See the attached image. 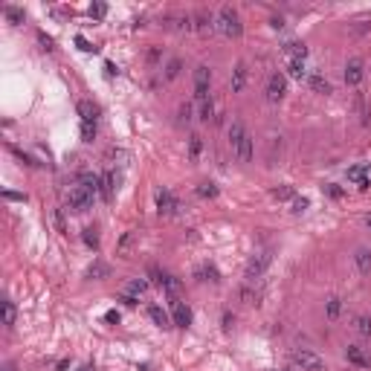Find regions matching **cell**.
Wrapping results in <instances>:
<instances>
[{
	"label": "cell",
	"instance_id": "1",
	"mask_svg": "<svg viewBox=\"0 0 371 371\" xmlns=\"http://www.w3.org/2000/svg\"><path fill=\"white\" fill-rule=\"evenodd\" d=\"M218 29L226 35V38H238V35H241L244 26H241V17H238V12L232 6H223L218 12Z\"/></svg>",
	"mask_w": 371,
	"mask_h": 371
},
{
	"label": "cell",
	"instance_id": "2",
	"mask_svg": "<svg viewBox=\"0 0 371 371\" xmlns=\"http://www.w3.org/2000/svg\"><path fill=\"white\" fill-rule=\"evenodd\" d=\"M93 197H96V194H90L85 186L76 183L73 188H70V194H67V206L73 209V212H87V209L93 206Z\"/></svg>",
	"mask_w": 371,
	"mask_h": 371
},
{
	"label": "cell",
	"instance_id": "3",
	"mask_svg": "<svg viewBox=\"0 0 371 371\" xmlns=\"http://www.w3.org/2000/svg\"><path fill=\"white\" fill-rule=\"evenodd\" d=\"M293 363L302 371H325V360L319 354H313V351H307V348H299L293 354Z\"/></svg>",
	"mask_w": 371,
	"mask_h": 371
},
{
	"label": "cell",
	"instance_id": "4",
	"mask_svg": "<svg viewBox=\"0 0 371 371\" xmlns=\"http://www.w3.org/2000/svg\"><path fill=\"white\" fill-rule=\"evenodd\" d=\"M209 85H212V70L206 67V64L194 67V99L197 101L209 99Z\"/></svg>",
	"mask_w": 371,
	"mask_h": 371
},
{
	"label": "cell",
	"instance_id": "5",
	"mask_svg": "<svg viewBox=\"0 0 371 371\" xmlns=\"http://www.w3.org/2000/svg\"><path fill=\"white\" fill-rule=\"evenodd\" d=\"M284 93H287L284 76H281V73H273L270 79H267V101H270V104H278V101L284 99Z\"/></svg>",
	"mask_w": 371,
	"mask_h": 371
},
{
	"label": "cell",
	"instance_id": "6",
	"mask_svg": "<svg viewBox=\"0 0 371 371\" xmlns=\"http://www.w3.org/2000/svg\"><path fill=\"white\" fill-rule=\"evenodd\" d=\"M270 261H273L270 253H258V255H255L253 261L247 264V281H255L258 276H264V270L270 267Z\"/></svg>",
	"mask_w": 371,
	"mask_h": 371
},
{
	"label": "cell",
	"instance_id": "7",
	"mask_svg": "<svg viewBox=\"0 0 371 371\" xmlns=\"http://www.w3.org/2000/svg\"><path fill=\"white\" fill-rule=\"evenodd\" d=\"M177 209H180V200L171 194L169 188H160V191H157V212H160V215H174Z\"/></svg>",
	"mask_w": 371,
	"mask_h": 371
},
{
	"label": "cell",
	"instance_id": "8",
	"mask_svg": "<svg viewBox=\"0 0 371 371\" xmlns=\"http://www.w3.org/2000/svg\"><path fill=\"white\" fill-rule=\"evenodd\" d=\"M363 76H366V73H363V61H360V58H351V61L345 64V85L357 87L363 82Z\"/></svg>",
	"mask_w": 371,
	"mask_h": 371
},
{
	"label": "cell",
	"instance_id": "9",
	"mask_svg": "<svg viewBox=\"0 0 371 371\" xmlns=\"http://www.w3.org/2000/svg\"><path fill=\"white\" fill-rule=\"evenodd\" d=\"M99 177H101V183H99L101 200L110 203V200H113V191H116V177H113V171H101Z\"/></svg>",
	"mask_w": 371,
	"mask_h": 371
},
{
	"label": "cell",
	"instance_id": "10",
	"mask_svg": "<svg viewBox=\"0 0 371 371\" xmlns=\"http://www.w3.org/2000/svg\"><path fill=\"white\" fill-rule=\"evenodd\" d=\"M348 180H351V183H357V188H360V191H366V188L371 186L369 166H351V169H348Z\"/></svg>",
	"mask_w": 371,
	"mask_h": 371
},
{
	"label": "cell",
	"instance_id": "11",
	"mask_svg": "<svg viewBox=\"0 0 371 371\" xmlns=\"http://www.w3.org/2000/svg\"><path fill=\"white\" fill-rule=\"evenodd\" d=\"M194 29L200 35L215 32V29H218V17H212L209 12H197V15H194Z\"/></svg>",
	"mask_w": 371,
	"mask_h": 371
},
{
	"label": "cell",
	"instance_id": "12",
	"mask_svg": "<svg viewBox=\"0 0 371 371\" xmlns=\"http://www.w3.org/2000/svg\"><path fill=\"white\" fill-rule=\"evenodd\" d=\"M171 310H174V325H177V328H188V325H191V310H188L183 302L171 299Z\"/></svg>",
	"mask_w": 371,
	"mask_h": 371
},
{
	"label": "cell",
	"instance_id": "13",
	"mask_svg": "<svg viewBox=\"0 0 371 371\" xmlns=\"http://www.w3.org/2000/svg\"><path fill=\"white\" fill-rule=\"evenodd\" d=\"M232 154H235L238 163H250V160H253V136L244 134V139H241L235 148H232Z\"/></svg>",
	"mask_w": 371,
	"mask_h": 371
},
{
	"label": "cell",
	"instance_id": "14",
	"mask_svg": "<svg viewBox=\"0 0 371 371\" xmlns=\"http://www.w3.org/2000/svg\"><path fill=\"white\" fill-rule=\"evenodd\" d=\"M345 357H348V363L357 366V369H371V360L363 354V348H357V345H348V348H345Z\"/></svg>",
	"mask_w": 371,
	"mask_h": 371
},
{
	"label": "cell",
	"instance_id": "15",
	"mask_svg": "<svg viewBox=\"0 0 371 371\" xmlns=\"http://www.w3.org/2000/svg\"><path fill=\"white\" fill-rule=\"evenodd\" d=\"M247 85V64L244 61H238L235 70H232V93H241Z\"/></svg>",
	"mask_w": 371,
	"mask_h": 371
},
{
	"label": "cell",
	"instance_id": "16",
	"mask_svg": "<svg viewBox=\"0 0 371 371\" xmlns=\"http://www.w3.org/2000/svg\"><path fill=\"white\" fill-rule=\"evenodd\" d=\"M76 107H79V116H82V122H93V125H96V113H99V107H96L93 101L85 99V101H79Z\"/></svg>",
	"mask_w": 371,
	"mask_h": 371
},
{
	"label": "cell",
	"instance_id": "17",
	"mask_svg": "<svg viewBox=\"0 0 371 371\" xmlns=\"http://www.w3.org/2000/svg\"><path fill=\"white\" fill-rule=\"evenodd\" d=\"M244 134H247V128H244V122H241V119H232V125H229V145L235 148L238 142L244 139Z\"/></svg>",
	"mask_w": 371,
	"mask_h": 371
},
{
	"label": "cell",
	"instance_id": "18",
	"mask_svg": "<svg viewBox=\"0 0 371 371\" xmlns=\"http://www.w3.org/2000/svg\"><path fill=\"white\" fill-rule=\"evenodd\" d=\"M148 316H151V322H154V325H160V328H169V325H171L169 313H166L163 307H157V304H151V307H148Z\"/></svg>",
	"mask_w": 371,
	"mask_h": 371
},
{
	"label": "cell",
	"instance_id": "19",
	"mask_svg": "<svg viewBox=\"0 0 371 371\" xmlns=\"http://www.w3.org/2000/svg\"><path fill=\"white\" fill-rule=\"evenodd\" d=\"M183 73V61L180 58H169V64L163 67V76H166V82H174L177 76Z\"/></svg>",
	"mask_w": 371,
	"mask_h": 371
},
{
	"label": "cell",
	"instance_id": "20",
	"mask_svg": "<svg viewBox=\"0 0 371 371\" xmlns=\"http://www.w3.org/2000/svg\"><path fill=\"white\" fill-rule=\"evenodd\" d=\"M284 55H287V61H290V58H302V61H304L307 50H304V44H299V41H287V44H284Z\"/></svg>",
	"mask_w": 371,
	"mask_h": 371
},
{
	"label": "cell",
	"instance_id": "21",
	"mask_svg": "<svg viewBox=\"0 0 371 371\" xmlns=\"http://www.w3.org/2000/svg\"><path fill=\"white\" fill-rule=\"evenodd\" d=\"M354 264L360 273H371V250H357Z\"/></svg>",
	"mask_w": 371,
	"mask_h": 371
},
{
	"label": "cell",
	"instance_id": "22",
	"mask_svg": "<svg viewBox=\"0 0 371 371\" xmlns=\"http://www.w3.org/2000/svg\"><path fill=\"white\" fill-rule=\"evenodd\" d=\"M287 73H290L293 79H304V76H307V67H304L302 58H290V61H287Z\"/></svg>",
	"mask_w": 371,
	"mask_h": 371
},
{
	"label": "cell",
	"instance_id": "23",
	"mask_svg": "<svg viewBox=\"0 0 371 371\" xmlns=\"http://www.w3.org/2000/svg\"><path fill=\"white\" fill-rule=\"evenodd\" d=\"M325 313H328V319H331V322L339 319V313H342V299H339V296H331L328 304H325Z\"/></svg>",
	"mask_w": 371,
	"mask_h": 371
},
{
	"label": "cell",
	"instance_id": "24",
	"mask_svg": "<svg viewBox=\"0 0 371 371\" xmlns=\"http://www.w3.org/2000/svg\"><path fill=\"white\" fill-rule=\"evenodd\" d=\"M307 85L313 87L316 93H322V96H328V93H331V85H328L322 76H307Z\"/></svg>",
	"mask_w": 371,
	"mask_h": 371
},
{
	"label": "cell",
	"instance_id": "25",
	"mask_svg": "<svg viewBox=\"0 0 371 371\" xmlns=\"http://www.w3.org/2000/svg\"><path fill=\"white\" fill-rule=\"evenodd\" d=\"M354 328H357V334H360V337H371V316H366V313H363V316H357Z\"/></svg>",
	"mask_w": 371,
	"mask_h": 371
},
{
	"label": "cell",
	"instance_id": "26",
	"mask_svg": "<svg viewBox=\"0 0 371 371\" xmlns=\"http://www.w3.org/2000/svg\"><path fill=\"white\" fill-rule=\"evenodd\" d=\"M3 15H6V20H9V23H23V9H15V6H3Z\"/></svg>",
	"mask_w": 371,
	"mask_h": 371
},
{
	"label": "cell",
	"instance_id": "27",
	"mask_svg": "<svg viewBox=\"0 0 371 371\" xmlns=\"http://www.w3.org/2000/svg\"><path fill=\"white\" fill-rule=\"evenodd\" d=\"M145 290H148V281L136 278V281H131V284H128V293H125V296H131V299H139V296H142Z\"/></svg>",
	"mask_w": 371,
	"mask_h": 371
},
{
	"label": "cell",
	"instance_id": "28",
	"mask_svg": "<svg viewBox=\"0 0 371 371\" xmlns=\"http://www.w3.org/2000/svg\"><path fill=\"white\" fill-rule=\"evenodd\" d=\"M15 316H17L15 304L6 299V302H3V322H6V328H12V325H15Z\"/></svg>",
	"mask_w": 371,
	"mask_h": 371
},
{
	"label": "cell",
	"instance_id": "29",
	"mask_svg": "<svg viewBox=\"0 0 371 371\" xmlns=\"http://www.w3.org/2000/svg\"><path fill=\"white\" fill-rule=\"evenodd\" d=\"M82 235H85V244L90 247V250H99V232H96L93 226H85V232H82Z\"/></svg>",
	"mask_w": 371,
	"mask_h": 371
},
{
	"label": "cell",
	"instance_id": "30",
	"mask_svg": "<svg viewBox=\"0 0 371 371\" xmlns=\"http://www.w3.org/2000/svg\"><path fill=\"white\" fill-rule=\"evenodd\" d=\"M107 264H101V261H96V264H90V270H87V278H104L107 276Z\"/></svg>",
	"mask_w": 371,
	"mask_h": 371
},
{
	"label": "cell",
	"instance_id": "31",
	"mask_svg": "<svg viewBox=\"0 0 371 371\" xmlns=\"http://www.w3.org/2000/svg\"><path fill=\"white\" fill-rule=\"evenodd\" d=\"M200 151H203V139L194 134L191 139H188V157H191V160H197V157H200Z\"/></svg>",
	"mask_w": 371,
	"mask_h": 371
},
{
	"label": "cell",
	"instance_id": "32",
	"mask_svg": "<svg viewBox=\"0 0 371 371\" xmlns=\"http://www.w3.org/2000/svg\"><path fill=\"white\" fill-rule=\"evenodd\" d=\"M197 194L206 197V200H212V197H218V186L215 183H200L197 186Z\"/></svg>",
	"mask_w": 371,
	"mask_h": 371
},
{
	"label": "cell",
	"instance_id": "33",
	"mask_svg": "<svg viewBox=\"0 0 371 371\" xmlns=\"http://www.w3.org/2000/svg\"><path fill=\"white\" fill-rule=\"evenodd\" d=\"M273 197H276V200H293V186H278V188H273Z\"/></svg>",
	"mask_w": 371,
	"mask_h": 371
},
{
	"label": "cell",
	"instance_id": "34",
	"mask_svg": "<svg viewBox=\"0 0 371 371\" xmlns=\"http://www.w3.org/2000/svg\"><path fill=\"white\" fill-rule=\"evenodd\" d=\"M200 278H206V281H215V284H218V281H220L218 270H215L212 264H203V267H200Z\"/></svg>",
	"mask_w": 371,
	"mask_h": 371
},
{
	"label": "cell",
	"instance_id": "35",
	"mask_svg": "<svg viewBox=\"0 0 371 371\" xmlns=\"http://www.w3.org/2000/svg\"><path fill=\"white\" fill-rule=\"evenodd\" d=\"M200 119H203V122H209V119H215V104H212V99L200 101Z\"/></svg>",
	"mask_w": 371,
	"mask_h": 371
},
{
	"label": "cell",
	"instance_id": "36",
	"mask_svg": "<svg viewBox=\"0 0 371 371\" xmlns=\"http://www.w3.org/2000/svg\"><path fill=\"white\" fill-rule=\"evenodd\" d=\"M82 139H85V142H93V139H96V125H93V122H82Z\"/></svg>",
	"mask_w": 371,
	"mask_h": 371
},
{
	"label": "cell",
	"instance_id": "37",
	"mask_svg": "<svg viewBox=\"0 0 371 371\" xmlns=\"http://www.w3.org/2000/svg\"><path fill=\"white\" fill-rule=\"evenodd\" d=\"M238 296H241V302H247V304H255V302H258V296H255L253 287H241V290H238Z\"/></svg>",
	"mask_w": 371,
	"mask_h": 371
},
{
	"label": "cell",
	"instance_id": "38",
	"mask_svg": "<svg viewBox=\"0 0 371 371\" xmlns=\"http://www.w3.org/2000/svg\"><path fill=\"white\" fill-rule=\"evenodd\" d=\"M107 15V6H104V3H93V6H90V17H104Z\"/></svg>",
	"mask_w": 371,
	"mask_h": 371
},
{
	"label": "cell",
	"instance_id": "39",
	"mask_svg": "<svg viewBox=\"0 0 371 371\" xmlns=\"http://www.w3.org/2000/svg\"><path fill=\"white\" fill-rule=\"evenodd\" d=\"M76 47H79V50H85V52H96V47H93V44H90L87 38H82V35L76 38Z\"/></svg>",
	"mask_w": 371,
	"mask_h": 371
},
{
	"label": "cell",
	"instance_id": "40",
	"mask_svg": "<svg viewBox=\"0 0 371 371\" xmlns=\"http://www.w3.org/2000/svg\"><path fill=\"white\" fill-rule=\"evenodd\" d=\"M131 241H134V232H125V235H122V241H119V255H125V250H128Z\"/></svg>",
	"mask_w": 371,
	"mask_h": 371
},
{
	"label": "cell",
	"instance_id": "41",
	"mask_svg": "<svg viewBox=\"0 0 371 371\" xmlns=\"http://www.w3.org/2000/svg\"><path fill=\"white\" fill-rule=\"evenodd\" d=\"M38 41H41V47L50 52V50H55V44H52V38L50 35H44V32H38Z\"/></svg>",
	"mask_w": 371,
	"mask_h": 371
},
{
	"label": "cell",
	"instance_id": "42",
	"mask_svg": "<svg viewBox=\"0 0 371 371\" xmlns=\"http://www.w3.org/2000/svg\"><path fill=\"white\" fill-rule=\"evenodd\" d=\"M307 197H296V200H293V212H304V209H307Z\"/></svg>",
	"mask_w": 371,
	"mask_h": 371
},
{
	"label": "cell",
	"instance_id": "43",
	"mask_svg": "<svg viewBox=\"0 0 371 371\" xmlns=\"http://www.w3.org/2000/svg\"><path fill=\"white\" fill-rule=\"evenodd\" d=\"M325 191H328L331 197H342V188H339L337 183H328V186H325Z\"/></svg>",
	"mask_w": 371,
	"mask_h": 371
},
{
	"label": "cell",
	"instance_id": "44",
	"mask_svg": "<svg viewBox=\"0 0 371 371\" xmlns=\"http://www.w3.org/2000/svg\"><path fill=\"white\" fill-rule=\"evenodd\" d=\"M232 322H235V316L226 310V313H223V331H229V328H232Z\"/></svg>",
	"mask_w": 371,
	"mask_h": 371
},
{
	"label": "cell",
	"instance_id": "45",
	"mask_svg": "<svg viewBox=\"0 0 371 371\" xmlns=\"http://www.w3.org/2000/svg\"><path fill=\"white\" fill-rule=\"evenodd\" d=\"M180 119H186V122L191 119V107H188V104H183V107H180Z\"/></svg>",
	"mask_w": 371,
	"mask_h": 371
},
{
	"label": "cell",
	"instance_id": "46",
	"mask_svg": "<svg viewBox=\"0 0 371 371\" xmlns=\"http://www.w3.org/2000/svg\"><path fill=\"white\" fill-rule=\"evenodd\" d=\"M6 200H26V194H17V191H6Z\"/></svg>",
	"mask_w": 371,
	"mask_h": 371
},
{
	"label": "cell",
	"instance_id": "47",
	"mask_svg": "<svg viewBox=\"0 0 371 371\" xmlns=\"http://www.w3.org/2000/svg\"><path fill=\"white\" fill-rule=\"evenodd\" d=\"M104 73H107V76H110V79H113V76H116L119 70L113 67V64H110V61H107V64H104Z\"/></svg>",
	"mask_w": 371,
	"mask_h": 371
},
{
	"label": "cell",
	"instance_id": "48",
	"mask_svg": "<svg viewBox=\"0 0 371 371\" xmlns=\"http://www.w3.org/2000/svg\"><path fill=\"white\" fill-rule=\"evenodd\" d=\"M270 26H273V29H281L284 23H281V17H273V20H270Z\"/></svg>",
	"mask_w": 371,
	"mask_h": 371
},
{
	"label": "cell",
	"instance_id": "49",
	"mask_svg": "<svg viewBox=\"0 0 371 371\" xmlns=\"http://www.w3.org/2000/svg\"><path fill=\"white\" fill-rule=\"evenodd\" d=\"M107 322H119V310H110V313H107Z\"/></svg>",
	"mask_w": 371,
	"mask_h": 371
},
{
	"label": "cell",
	"instance_id": "50",
	"mask_svg": "<svg viewBox=\"0 0 371 371\" xmlns=\"http://www.w3.org/2000/svg\"><path fill=\"white\" fill-rule=\"evenodd\" d=\"M55 369H58V371H67V369H70V363H67V360H61V363H58Z\"/></svg>",
	"mask_w": 371,
	"mask_h": 371
},
{
	"label": "cell",
	"instance_id": "51",
	"mask_svg": "<svg viewBox=\"0 0 371 371\" xmlns=\"http://www.w3.org/2000/svg\"><path fill=\"white\" fill-rule=\"evenodd\" d=\"M79 371H96V366H93V363H87V366H82Z\"/></svg>",
	"mask_w": 371,
	"mask_h": 371
},
{
	"label": "cell",
	"instance_id": "52",
	"mask_svg": "<svg viewBox=\"0 0 371 371\" xmlns=\"http://www.w3.org/2000/svg\"><path fill=\"white\" fill-rule=\"evenodd\" d=\"M3 371H15V366H12V363H6V366H3Z\"/></svg>",
	"mask_w": 371,
	"mask_h": 371
},
{
	"label": "cell",
	"instance_id": "53",
	"mask_svg": "<svg viewBox=\"0 0 371 371\" xmlns=\"http://www.w3.org/2000/svg\"><path fill=\"white\" fill-rule=\"evenodd\" d=\"M366 226H369V229H371V215H369V218H366Z\"/></svg>",
	"mask_w": 371,
	"mask_h": 371
}]
</instances>
